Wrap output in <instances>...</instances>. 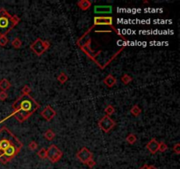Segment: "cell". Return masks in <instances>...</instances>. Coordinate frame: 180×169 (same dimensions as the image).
<instances>
[{
  "mask_svg": "<svg viewBox=\"0 0 180 169\" xmlns=\"http://www.w3.org/2000/svg\"><path fill=\"white\" fill-rule=\"evenodd\" d=\"M47 152L46 151L45 149H42V150L41 151H39V156L41 157V158H46L47 155Z\"/></svg>",
  "mask_w": 180,
  "mask_h": 169,
  "instance_id": "cell-10",
  "label": "cell"
},
{
  "mask_svg": "<svg viewBox=\"0 0 180 169\" xmlns=\"http://www.w3.org/2000/svg\"><path fill=\"white\" fill-rule=\"evenodd\" d=\"M77 157L80 159V160H82L83 162H87L88 160H90V153L86 150V149H83L78 154H77Z\"/></svg>",
  "mask_w": 180,
  "mask_h": 169,
  "instance_id": "cell-1",
  "label": "cell"
},
{
  "mask_svg": "<svg viewBox=\"0 0 180 169\" xmlns=\"http://www.w3.org/2000/svg\"><path fill=\"white\" fill-rule=\"evenodd\" d=\"M10 145H11V143L6 139H3V140L0 141V150H6Z\"/></svg>",
  "mask_w": 180,
  "mask_h": 169,
  "instance_id": "cell-7",
  "label": "cell"
},
{
  "mask_svg": "<svg viewBox=\"0 0 180 169\" xmlns=\"http://www.w3.org/2000/svg\"><path fill=\"white\" fill-rule=\"evenodd\" d=\"M21 108H22V109L25 110V111H29V110H31V108H32V103H31V101H22V103H21Z\"/></svg>",
  "mask_w": 180,
  "mask_h": 169,
  "instance_id": "cell-6",
  "label": "cell"
},
{
  "mask_svg": "<svg viewBox=\"0 0 180 169\" xmlns=\"http://www.w3.org/2000/svg\"><path fill=\"white\" fill-rule=\"evenodd\" d=\"M10 87L9 82L6 80V79H3L1 82H0V88L3 89V90H6L7 88Z\"/></svg>",
  "mask_w": 180,
  "mask_h": 169,
  "instance_id": "cell-8",
  "label": "cell"
},
{
  "mask_svg": "<svg viewBox=\"0 0 180 169\" xmlns=\"http://www.w3.org/2000/svg\"><path fill=\"white\" fill-rule=\"evenodd\" d=\"M6 42H7V39H6V37L5 35L0 36V45L4 46V45L6 44Z\"/></svg>",
  "mask_w": 180,
  "mask_h": 169,
  "instance_id": "cell-9",
  "label": "cell"
},
{
  "mask_svg": "<svg viewBox=\"0 0 180 169\" xmlns=\"http://www.w3.org/2000/svg\"><path fill=\"white\" fill-rule=\"evenodd\" d=\"M158 146H159V144H157V142L155 140H152L149 144H148L149 150L151 152H153V153H155L156 151L158 150Z\"/></svg>",
  "mask_w": 180,
  "mask_h": 169,
  "instance_id": "cell-5",
  "label": "cell"
},
{
  "mask_svg": "<svg viewBox=\"0 0 180 169\" xmlns=\"http://www.w3.org/2000/svg\"><path fill=\"white\" fill-rule=\"evenodd\" d=\"M148 169H156L155 167H153V166H151V167H149V168Z\"/></svg>",
  "mask_w": 180,
  "mask_h": 169,
  "instance_id": "cell-15",
  "label": "cell"
},
{
  "mask_svg": "<svg viewBox=\"0 0 180 169\" xmlns=\"http://www.w3.org/2000/svg\"><path fill=\"white\" fill-rule=\"evenodd\" d=\"M112 12L111 6H95V12L98 13H109Z\"/></svg>",
  "mask_w": 180,
  "mask_h": 169,
  "instance_id": "cell-2",
  "label": "cell"
},
{
  "mask_svg": "<svg viewBox=\"0 0 180 169\" xmlns=\"http://www.w3.org/2000/svg\"><path fill=\"white\" fill-rule=\"evenodd\" d=\"M16 152L15 150V147L13 145H10L9 147L6 149V150L4 151V153H3V156H6V157H12Z\"/></svg>",
  "mask_w": 180,
  "mask_h": 169,
  "instance_id": "cell-3",
  "label": "cell"
},
{
  "mask_svg": "<svg viewBox=\"0 0 180 169\" xmlns=\"http://www.w3.org/2000/svg\"><path fill=\"white\" fill-rule=\"evenodd\" d=\"M148 168H149V167H148V166H144V167H142V169H148Z\"/></svg>",
  "mask_w": 180,
  "mask_h": 169,
  "instance_id": "cell-14",
  "label": "cell"
},
{
  "mask_svg": "<svg viewBox=\"0 0 180 169\" xmlns=\"http://www.w3.org/2000/svg\"><path fill=\"white\" fill-rule=\"evenodd\" d=\"M103 123V125H102V128L103 129H105L106 131H108V129H111L112 128V126L113 125V122L111 121V119H109L107 117H106V118H104V120L101 122V124Z\"/></svg>",
  "mask_w": 180,
  "mask_h": 169,
  "instance_id": "cell-4",
  "label": "cell"
},
{
  "mask_svg": "<svg viewBox=\"0 0 180 169\" xmlns=\"http://www.w3.org/2000/svg\"><path fill=\"white\" fill-rule=\"evenodd\" d=\"M6 97H7V94H5V92H1V93H0V100H1V101L5 100Z\"/></svg>",
  "mask_w": 180,
  "mask_h": 169,
  "instance_id": "cell-11",
  "label": "cell"
},
{
  "mask_svg": "<svg viewBox=\"0 0 180 169\" xmlns=\"http://www.w3.org/2000/svg\"><path fill=\"white\" fill-rule=\"evenodd\" d=\"M86 163H87V165H88L89 167H93V166L95 165V162H93L92 160H88Z\"/></svg>",
  "mask_w": 180,
  "mask_h": 169,
  "instance_id": "cell-13",
  "label": "cell"
},
{
  "mask_svg": "<svg viewBox=\"0 0 180 169\" xmlns=\"http://www.w3.org/2000/svg\"><path fill=\"white\" fill-rule=\"evenodd\" d=\"M158 149H159L160 151H165L166 149H167V146H166L165 144H162L161 145H159V146H158Z\"/></svg>",
  "mask_w": 180,
  "mask_h": 169,
  "instance_id": "cell-12",
  "label": "cell"
}]
</instances>
